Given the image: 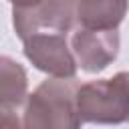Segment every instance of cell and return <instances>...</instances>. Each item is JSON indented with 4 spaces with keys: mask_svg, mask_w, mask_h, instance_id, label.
Wrapping results in <instances>:
<instances>
[{
    "mask_svg": "<svg viewBox=\"0 0 129 129\" xmlns=\"http://www.w3.org/2000/svg\"><path fill=\"white\" fill-rule=\"evenodd\" d=\"M79 0H40L28 8H12V26L20 40L26 36L46 30V32H71L77 24Z\"/></svg>",
    "mask_w": 129,
    "mask_h": 129,
    "instance_id": "3",
    "label": "cell"
},
{
    "mask_svg": "<svg viewBox=\"0 0 129 129\" xmlns=\"http://www.w3.org/2000/svg\"><path fill=\"white\" fill-rule=\"evenodd\" d=\"M77 113L83 123H129V71L79 85Z\"/></svg>",
    "mask_w": 129,
    "mask_h": 129,
    "instance_id": "2",
    "label": "cell"
},
{
    "mask_svg": "<svg viewBox=\"0 0 129 129\" xmlns=\"http://www.w3.org/2000/svg\"><path fill=\"white\" fill-rule=\"evenodd\" d=\"M24 56L48 77H77V60L62 32H34L24 40Z\"/></svg>",
    "mask_w": 129,
    "mask_h": 129,
    "instance_id": "4",
    "label": "cell"
},
{
    "mask_svg": "<svg viewBox=\"0 0 129 129\" xmlns=\"http://www.w3.org/2000/svg\"><path fill=\"white\" fill-rule=\"evenodd\" d=\"M0 127H22V121L18 117V111L12 109H2L0 107Z\"/></svg>",
    "mask_w": 129,
    "mask_h": 129,
    "instance_id": "8",
    "label": "cell"
},
{
    "mask_svg": "<svg viewBox=\"0 0 129 129\" xmlns=\"http://www.w3.org/2000/svg\"><path fill=\"white\" fill-rule=\"evenodd\" d=\"M121 36L119 30H95L77 26L71 36V50L75 54L77 67L89 75L105 71L119 54Z\"/></svg>",
    "mask_w": 129,
    "mask_h": 129,
    "instance_id": "5",
    "label": "cell"
},
{
    "mask_svg": "<svg viewBox=\"0 0 129 129\" xmlns=\"http://www.w3.org/2000/svg\"><path fill=\"white\" fill-rule=\"evenodd\" d=\"M12 4V8H28V6H34L38 4L40 0H8Z\"/></svg>",
    "mask_w": 129,
    "mask_h": 129,
    "instance_id": "9",
    "label": "cell"
},
{
    "mask_svg": "<svg viewBox=\"0 0 129 129\" xmlns=\"http://www.w3.org/2000/svg\"><path fill=\"white\" fill-rule=\"evenodd\" d=\"M75 77H50L26 95L22 127L26 129H79L83 125L77 113Z\"/></svg>",
    "mask_w": 129,
    "mask_h": 129,
    "instance_id": "1",
    "label": "cell"
},
{
    "mask_svg": "<svg viewBox=\"0 0 129 129\" xmlns=\"http://www.w3.org/2000/svg\"><path fill=\"white\" fill-rule=\"evenodd\" d=\"M129 0H79L75 20L77 26L95 30H113L125 20Z\"/></svg>",
    "mask_w": 129,
    "mask_h": 129,
    "instance_id": "6",
    "label": "cell"
},
{
    "mask_svg": "<svg viewBox=\"0 0 129 129\" xmlns=\"http://www.w3.org/2000/svg\"><path fill=\"white\" fill-rule=\"evenodd\" d=\"M28 95V75L12 56L0 54V107L18 111Z\"/></svg>",
    "mask_w": 129,
    "mask_h": 129,
    "instance_id": "7",
    "label": "cell"
}]
</instances>
